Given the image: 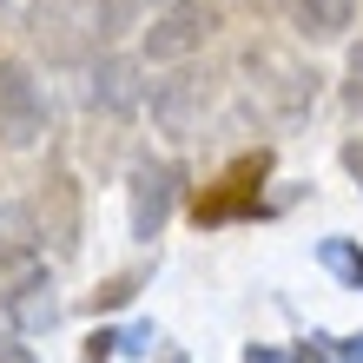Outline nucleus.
Listing matches in <instances>:
<instances>
[{
    "instance_id": "obj_19",
    "label": "nucleus",
    "mask_w": 363,
    "mask_h": 363,
    "mask_svg": "<svg viewBox=\"0 0 363 363\" xmlns=\"http://www.w3.org/2000/svg\"><path fill=\"white\" fill-rule=\"evenodd\" d=\"M165 363H185V357H165Z\"/></svg>"
},
{
    "instance_id": "obj_13",
    "label": "nucleus",
    "mask_w": 363,
    "mask_h": 363,
    "mask_svg": "<svg viewBox=\"0 0 363 363\" xmlns=\"http://www.w3.org/2000/svg\"><path fill=\"white\" fill-rule=\"evenodd\" d=\"M291 363H337V357H330L324 337H311V344H297V350H291Z\"/></svg>"
},
{
    "instance_id": "obj_10",
    "label": "nucleus",
    "mask_w": 363,
    "mask_h": 363,
    "mask_svg": "<svg viewBox=\"0 0 363 363\" xmlns=\"http://www.w3.org/2000/svg\"><path fill=\"white\" fill-rule=\"evenodd\" d=\"M317 264H324L330 277H344L350 291H363V251L350 238H324V245H317Z\"/></svg>"
},
{
    "instance_id": "obj_5",
    "label": "nucleus",
    "mask_w": 363,
    "mask_h": 363,
    "mask_svg": "<svg viewBox=\"0 0 363 363\" xmlns=\"http://www.w3.org/2000/svg\"><path fill=\"white\" fill-rule=\"evenodd\" d=\"M264 172H271V152H251L238 159L231 172L218 179L199 199V225H231V218H258V205H264Z\"/></svg>"
},
{
    "instance_id": "obj_1",
    "label": "nucleus",
    "mask_w": 363,
    "mask_h": 363,
    "mask_svg": "<svg viewBox=\"0 0 363 363\" xmlns=\"http://www.w3.org/2000/svg\"><path fill=\"white\" fill-rule=\"evenodd\" d=\"M179 185H185V172H179L172 159H139L133 165V179H125V218H133V238L152 245L159 231H165V218H172V205H179Z\"/></svg>"
},
{
    "instance_id": "obj_18",
    "label": "nucleus",
    "mask_w": 363,
    "mask_h": 363,
    "mask_svg": "<svg viewBox=\"0 0 363 363\" xmlns=\"http://www.w3.org/2000/svg\"><path fill=\"white\" fill-rule=\"evenodd\" d=\"M0 363H40V357H33L27 344H7V350H0Z\"/></svg>"
},
{
    "instance_id": "obj_7",
    "label": "nucleus",
    "mask_w": 363,
    "mask_h": 363,
    "mask_svg": "<svg viewBox=\"0 0 363 363\" xmlns=\"http://www.w3.org/2000/svg\"><path fill=\"white\" fill-rule=\"evenodd\" d=\"M7 311H13V330H53V317H60V297L47 277H20V284L7 291Z\"/></svg>"
},
{
    "instance_id": "obj_9",
    "label": "nucleus",
    "mask_w": 363,
    "mask_h": 363,
    "mask_svg": "<svg viewBox=\"0 0 363 363\" xmlns=\"http://www.w3.org/2000/svg\"><path fill=\"white\" fill-rule=\"evenodd\" d=\"M291 7H297V27L311 40H337L357 20V0H291Z\"/></svg>"
},
{
    "instance_id": "obj_2",
    "label": "nucleus",
    "mask_w": 363,
    "mask_h": 363,
    "mask_svg": "<svg viewBox=\"0 0 363 363\" xmlns=\"http://www.w3.org/2000/svg\"><path fill=\"white\" fill-rule=\"evenodd\" d=\"M99 20H106V0H47V7L33 13V33H40V47L53 60H79L106 33Z\"/></svg>"
},
{
    "instance_id": "obj_11",
    "label": "nucleus",
    "mask_w": 363,
    "mask_h": 363,
    "mask_svg": "<svg viewBox=\"0 0 363 363\" xmlns=\"http://www.w3.org/2000/svg\"><path fill=\"white\" fill-rule=\"evenodd\" d=\"M133 291H139V271H125V277H106V284L93 291V304H106V311H113V304H125Z\"/></svg>"
},
{
    "instance_id": "obj_15",
    "label": "nucleus",
    "mask_w": 363,
    "mask_h": 363,
    "mask_svg": "<svg viewBox=\"0 0 363 363\" xmlns=\"http://www.w3.org/2000/svg\"><path fill=\"white\" fill-rule=\"evenodd\" d=\"M344 172L363 185V139H350V145H344Z\"/></svg>"
},
{
    "instance_id": "obj_6",
    "label": "nucleus",
    "mask_w": 363,
    "mask_h": 363,
    "mask_svg": "<svg viewBox=\"0 0 363 363\" xmlns=\"http://www.w3.org/2000/svg\"><path fill=\"white\" fill-rule=\"evenodd\" d=\"M199 106H205V79L179 73V79H165V86L152 93V119L165 125V133H191V125H199Z\"/></svg>"
},
{
    "instance_id": "obj_8",
    "label": "nucleus",
    "mask_w": 363,
    "mask_h": 363,
    "mask_svg": "<svg viewBox=\"0 0 363 363\" xmlns=\"http://www.w3.org/2000/svg\"><path fill=\"white\" fill-rule=\"evenodd\" d=\"M93 99L106 106V113H133V106L145 99V86H139V60H99Z\"/></svg>"
},
{
    "instance_id": "obj_14",
    "label": "nucleus",
    "mask_w": 363,
    "mask_h": 363,
    "mask_svg": "<svg viewBox=\"0 0 363 363\" xmlns=\"http://www.w3.org/2000/svg\"><path fill=\"white\" fill-rule=\"evenodd\" d=\"M330 357L337 363H363V337H330Z\"/></svg>"
},
{
    "instance_id": "obj_3",
    "label": "nucleus",
    "mask_w": 363,
    "mask_h": 363,
    "mask_svg": "<svg viewBox=\"0 0 363 363\" xmlns=\"http://www.w3.org/2000/svg\"><path fill=\"white\" fill-rule=\"evenodd\" d=\"M47 133V93L20 60H0V145H33Z\"/></svg>"
},
{
    "instance_id": "obj_16",
    "label": "nucleus",
    "mask_w": 363,
    "mask_h": 363,
    "mask_svg": "<svg viewBox=\"0 0 363 363\" xmlns=\"http://www.w3.org/2000/svg\"><path fill=\"white\" fill-rule=\"evenodd\" d=\"M350 99L363 106V47H350Z\"/></svg>"
},
{
    "instance_id": "obj_17",
    "label": "nucleus",
    "mask_w": 363,
    "mask_h": 363,
    "mask_svg": "<svg viewBox=\"0 0 363 363\" xmlns=\"http://www.w3.org/2000/svg\"><path fill=\"white\" fill-rule=\"evenodd\" d=\"M245 363H291V357H284V350H271V344H251Z\"/></svg>"
},
{
    "instance_id": "obj_4",
    "label": "nucleus",
    "mask_w": 363,
    "mask_h": 363,
    "mask_svg": "<svg viewBox=\"0 0 363 363\" xmlns=\"http://www.w3.org/2000/svg\"><path fill=\"white\" fill-rule=\"evenodd\" d=\"M211 27H218V7L211 0H165L159 20L145 27V53L152 60H185V53H199Z\"/></svg>"
},
{
    "instance_id": "obj_12",
    "label": "nucleus",
    "mask_w": 363,
    "mask_h": 363,
    "mask_svg": "<svg viewBox=\"0 0 363 363\" xmlns=\"http://www.w3.org/2000/svg\"><path fill=\"white\" fill-rule=\"evenodd\" d=\"M79 357H86V363H113V357H119V330H93Z\"/></svg>"
}]
</instances>
